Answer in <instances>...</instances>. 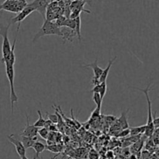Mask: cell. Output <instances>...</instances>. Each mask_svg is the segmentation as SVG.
Instances as JSON below:
<instances>
[{"label": "cell", "instance_id": "7", "mask_svg": "<svg viewBox=\"0 0 159 159\" xmlns=\"http://www.w3.org/2000/svg\"><path fill=\"white\" fill-rule=\"evenodd\" d=\"M52 1L53 0H34L28 4L34 8V11H37L44 20L47 8Z\"/></svg>", "mask_w": 159, "mask_h": 159}, {"label": "cell", "instance_id": "1", "mask_svg": "<svg viewBox=\"0 0 159 159\" xmlns=\"http://www.w3.org/2000/svg\"><path fill=\"white\" fill-rule=\"evenodd\" d=\"M11 23H9L8 25L4 26L0 24V36L2 37V62L8 65H13L16 62V55H15V47L16 42L17 40L19 31H16L15 39L13 41L12 46H11L10 41L9 40L8 34H9V29Z\"/></svg>", "mask_w": 159, "mask_h": 159}, {"label": "cell", "instance_id": "3", "mask_svg": "<svg viewBox=\"0 0 159 159\" xmlns=\"http://www.w3.org/2000/svg\"><path fill=\"white\" fill-rule=\"evenodd\" d=\"M151 86L152 84H149L147 86V87L144 89H141L138 88V87H134V89L136 90H140L141 92H142L146 97V100H147L148 103V119H147V124H146V129L145 132H144V135L146 137H152V133H153L154 130H155V127H154L153 122H152V101L150 99V97H149V91H150Z\"/></svg>", "mask_w": 159, "mask_h": 159}, {"label": "cell", "instance_id": "27", "mask_svg": "<svg viewBox=\"0 0 159 159\" xmlns=\"http://www.w3.org/2000/svg\"><path fill=\"white\" fill-rule=\"evenodd\" d=\"M48 129L49 132H57L58 131V128H57V125L54 124V123H52Z\"/></svg>", "mask_w": 159, "mask_h": 159}, {"label": "cell", "instance_id": "28", "mask_svg": "<svg viewBox=\"0 0 159 159\" xmlns=\"http://www.w3.org/2000/svg\"><path fill=\"white\" fill-rule=\"evenodd\" d=\"M14 1H17V2H27L26 0H14Z\"/></svg>", "mask_w": 159, "mask_h": 159}, {"label": "cell", "instance_id": "26", "mask_svg": "<svg viewBox=\"0 0 159 159\" xmlns=\"http://www.w3.org/2000/svg\"><path fill=\"white\" fill-rule=\"evenodd\" d=\"M89 159H99V155H98L97 152L95 151H90L89 154Z\"/></svg>", "mask_w": 159, "mask_h": 159}, {"label": "cell", "instance_id": "19", "mask_svg": "<svg viewBox=\"0 0 159 159\" xmlns=\"http://www.w3.org/2000/svg\"><path fill=\"white\" fill-rule=\"evenodd\" d=\"M107 91V81L105 82H102L99 84V94H100V97L102 98V99H103V98L105 97Z\"/></svg>", "mask_w": 159, "mask_h": 159}, {"label": "cell", "instance_id": "23", "mask_svg": "<svg viewBox=\"0 0 159 159\" xmlns=\"http://www.w3.org/2000/svg\"><path fill=\"white\" fill-rule=\"evenodd\" d=\"M66 19L67 18L65 17H63V16H59V17H57V18L55 19L56 20L55 23L59 26V27H62V26H64V23H65Z\"/></svg>", "mask_w": 159, "mask_h": 159}, {"label": "cell", "instance_id": "12", "mask_svg": "<svg viewBox=\"0 0 159 159\" xmlns=\"http://www.w3.org/2000/svg\"><path fill=\"white\" fill-rule=\"evenodd\" d=\"M116 59H117V56H115V57L113 58V59H110V60H109L108 65L107 66V68L104 69V70H102V74H101V76H99V82L102 83V82H105V81H107V76H108L109 73H110V69H111V67H112V65H113V62H115V60H116Z\"/></svg>", "mask_w": 159, "mask_h": 159}, {"label": "cell", "instance_id": "16", "mask_svg": "<svg viewBox=\"0 0 159 159\" xmlns=\"http://www.w3.org/2000/svg\"><path fill=\"white\" fill-rule=\"evenodd\" d=\"M75 34L78 36V38H79V41H82V36H81V17L80 16L76 18H75Z\"/></svg>", "mask_w": 159, "mask_h": 159}, {"label": "cell", "instance_id": "30", "mask_svg": "<svg viewBox=\"0 0 159 159\" xmlns=\"http://www.w3.org/2000/svg\"><path fill=\"white\" fill-rule=\"evenodd\" d=\"M155 1H158V0H155Z\"/></svg>", "mask_w": 159, "mask_h": 159}, {"label": "cell", "instance_id": "29", "mask_svg": "<svg viewBox=\"0 0 159 159\" xmlns=\"http://www.w3.org/2000/svg\"><path fill=\"white\" fill-rule=\"evenodd\" d=\"M21 159H29V158H28L26 155H24V156H23V157H21Z\"/></svg>", "mask_w": 159, "mask_h": 159}, {"label": "cell", "instance_id": "17", "mask_svg": "<svg viewBox=\"0 0 159 159\" xmlns=\"http://www.w3.org/2000/svg\"><path fill=\"white\" fill-rule=\"evenodd\" d=\"M37 113H38V115H39V118L37 120V122H35V123H34V126H36V127L37 128H41V127H43L44 126V123H45V118H43V115H42L41 114V112H40V110H37Z\"/></svg>", "mask_w": 159, "mask_h": 159}, {"label": "cell", "instance_id": "10", "mask_svg": "<svg viewBox=\"0 0 159 159\" xmlns=\"http://www.w3.org/2000/svg\"><path fill=\"white\" fill-rule=\"evenodd\" d=\"M97 63H98V59H96V60H95L93 62H92V63L86 64V65H82V67L92 69L93 73H94V76H93V77L99 79V76H100L101 74H102L103 69H102L101 67H99V65H98Z\"/></svg>", "mask_w": 159, "mask_h": 159}, {"label": "cell", "instance_id": "11", "mask_svg": "<svg viewBox=\"0 0 159 159\" xmlns=\"http://www.w3.org/2000/svg\"><path fill=\"white\" fill-rule=\"evenodd\" d=\"M20 140L22 142L23 145L24 146L25 149H28V148L32 147V146L34 145V143H35L36 141H37V136L34 137H25V136H20Z\"/></svg>", "mask_w": 159, "mask_h": 159}, {"label": "cell", "instance_id": "5", "mask_svg": "<svg viewBox=\"0 0 159 159\" xmlns=\"http://www.w3.org/2000/svg\"><path fill=\"white\" fill-rule=\"evenodd\" d=\"M27 4L28 2H17L14 0H5L2 4H0V10L18 13Z\"/></svg>", "mask_w": 159, "mask_h": 159}, {"label": "cell", "instance_id": "14", "mask_svg": "<svg viewBox=\"0 0 159 159\" xmlns=\"http://www.w3.org/2000/svg\"><path fill=\"white\" fill-rule=\"evenodd\" d=\"M127 112H128V111H127L126 112H123L120 118H118L117 120L118 125H119V126H120V128L122 129L129 128V124H128V122H127Z\"/></svg>", "mask_w": 159, "mask_h": 159}, {"label": "cell", "instance_id": "8", "mask_svg": "<svg viewBox=\"0 0 159 159\" xmlns=\"http://www.w3.org/2000/svg\"><path fill=\"white\" fill-rule=\"evenodd\" d=\"M7 138L9 141L14 145L16 148V153L20 157L26 155V149H25L22 142L20 141V139H18L16 136L14 135V134H11L10 136H8Z\"/></svg>", "mask_w": 159, "mask_h": 159}, {"label": "cell", "instance_id": "15", "mask_svg": "<svg viewBox=\"0 0 159 159\" xmlns=\"http://www.w3.org/2000/svg\"><path fill=\"white\" fill-rule=\"evenodd\" d=\"M146 125L141 126H137V127H131L130 129V134L131 136L141 135L145 132Z\"/></svg>", "mask_w": 159, "mask_h": 159}, {"label": "cell", "instance_id": "4", "mask_svg": "<svg viewBox=\"0 0 159 159\" xmlns=\"http://www.w3.org/2000/svg\"><path fill=\"white\" fill-rule=\"evenodd\" d=\"M6 73L7 76V79L9 80V86H10V104L12 113L14 112V104L18 101V96L16 95L14 87V80H15V70H14L13 65H8L6 64Z\"/></svg>", "mask_w": 159, "mask_h": 159}, {"label": "cell", "instance_id": "21", "mask_svg": "<svg viewBox=\"0 0 159 159\" xmlns=\"http://www.w3.org/2000/svg\"><path fill=\"white\" fill-rule=\"evenodd\" d=\"M46 149L53 153H58L61 151L60 146L57 144H54V143L53 144H48V146H46Z\"/></svg>", "mask_w": 159, "mask_h": 159}, {"label": "cell", "instance_id": "13", "mask_svg": "<svg viewBox=\"0 0 159 159\" xmlns=\"http://www.w3.org/2000/svg\"><path fill=\"white\" fill-rule=\"evenodd\" d=\"M31 148H33L35 151V155H34V159H39L40 154L46 150V145L40 141H36Z\"/></svg>", "mask_w": 159, "mask_h": 159}, {"label": "cell", "instance_id": "22", "mask_svg": "<svg viewBox=\"0 0 159 159\" xmlns=\"http://www.w3.org/2000/svg\"><path fill=\"white\" fill-rule=\"evenodd\" d=\"M47 118L50 120L52 123L57 124V121H58V117H57V114H49L47 112Z\"/></svg>", "mask_w": 159, "mask_h": 159}, {"label": "cell", "instance_id": "20", "mask_svg": "<svg viewBox=\"0 0 159 159\" xmlns=\"http://www.w3.org/2000/svg\"><path fill=\"white\" fill-rule=\"evenodd\" d=\"M37 134H39V135H40V137H41V138H43V140H47L48 134H49V130H48V128H46V127L39 128Z\"/></svg>", "mask_w": 159, "mask_h": 159}, {"label": "cell", "instance_id": "18", "mask_svg": "<svg viewBox=\"0 0 159 159\" xmlns=\"http://www.w3.org/2000/svg\"><path fill=\"white\" fill-rule=\"evenodd\" d=\"M93 101L95 102V104H96L97 108H101L102 100L103 99H102V98L100 97V94H99V93H97V92H93Z\"/></svg>", "mask_w": 159, "mask_h": 159}, {"label": "cell", "instance_id": "24", "mask_svg": "<svg viewBox=\"0 0 159 159\" xmlns=\"http://www.w3.org/2000/svg\"><path fill=\"white\" fill-rule=\"evenodd\" d=\"M152 122H153V125L155 129L158 128L159 126V118H158L156 115V112H155L154 114H152Z\"/></svg>", "mask_w": 159, "mask_h": 159}, {"label": "cell", "instance_id": "6", "mask_svg": "<svg viewBox=\"0 0 159 159\" xmlns=\"http://www.w3.org/2000/svg\"><path fill=\"white\" fill-rule=\"evenodd\" d=\"M33 12H34V9L32 7V6H30L29 4L26 5L23 9H22L20 12H18L16 17H14L13 18L11 19V22L10 23H17L18 25H17V27L20 28V24H21V22L23 21L26 17H28L29 15H30Z\"/></svg>", "mask_w": 159, "mask_h": 159}, {"label": "cell", "instance_id": "9", "mask_svg": "<svg viewBox=\"0 0 159 159\" xmlns=\"http://www.w3.org/2000/svg\"><path fill=\"white\" fill-rule=\"evenodd\" d=\"M26 126L24 127V129L22 130V136H25V137H34L37 136V132H38L39 128L36 127L34 125H30L29 123V117L27 115H26Z\"/></svg>", "mask_w": 159, "mask_h": 159}, {"label": "cell", "instance_id": "2", "mask_svg": "<svg viewBox=\"0 0 159 159\" xmlns=\"http://www.w3.org/2000/svg\"><path fill=\"white\" fill-rule=\"evenodd\" d=\"M49 35L58 36V37H62L64 39V34L62 32V30L56 24L55 22L43 20V25L39 30L38 32L35 34L34 39H33V42L36 41L43 36Z\"/></svg>", "mask_w": 159, "mask_h": 159}, {"label": "cell", "instance_id": "25", "mask_svg": "<svg viewBox=\"0 0 159 159\" xmlns=\"http://www.w3.org/2000/svg\"><path fill=\"white\" fill-rule=\"evenodd\" d=\"M130 134V129L127 128V129H123L121 132H119L117 137H125Z\"/></svg>", "mask_w": 159, "mask_h": 159}]
</instances>
